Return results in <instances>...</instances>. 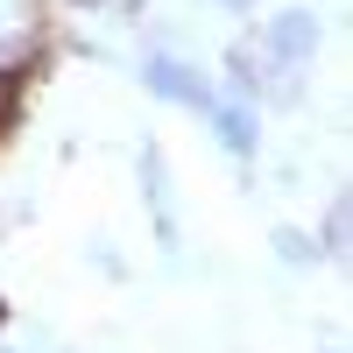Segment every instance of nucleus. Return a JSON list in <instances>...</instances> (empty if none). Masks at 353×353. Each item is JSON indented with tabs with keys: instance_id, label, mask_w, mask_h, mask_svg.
Wrapping results in <instances>:
<instances>
[{
	"instance_id": "f03ea898",
	"label": "nucleus",
	"mask_w": 353,
	"mask_h": 353,
	"mask_svg": "<svg viewBox=\"0 0 353 353\" xmlns=\"http://www.w3.org/2000/svg\"><path fill=\"white\" fill-rule=\"evenodd\" d=\"M318 50V14L311 8H283L269 21V57H283V64H304V57Z\"/></svg>"
},
{
	"instance_id": "423d86ee",
	"label": "nucleus",
	"mask_w": 353,
	"mask_h": 353,
	"mask_svg": "<svg viewBox=\"0 0 353 353\" xmlns=\"http://www.w3.org/2000/svg\"><path fill=\"white\" fill-rule=\"evenodd\" d=\"M325 248H332V254L346 248V212H332V219H325Z\"/></svg>"
},
{
	"instance_id": "20e7f679",
	"label": "nucleus",
	"mask_w": 353,
	"mask_h": 353,
	"mask_svg": "<svg viewBox=\"0 0 353 353\" xmlns=\"http://www.w3.org/2000/svg\"><path fill=\"white\" fill-rule=\"evenodd\" d=\"M141 176H149V205H156V233H163V248L176 254V219H170V184H163V149L149 141L141 149Z\"/></svg>"
},
{
	"instance_id": "39448f33",
	"label": "nucleus",
	"mask_w": 353,
	"mask_h": 353,
	"mask_svg": "<svg viewBox=\"0 0 353 353\" xmlns=\"http://www.w3.org/2000/svg\"><path fill=\"white\" fill-rule=\"evenodd\" d=\"M276 254H283V261H311L318 248H311V233H297V226H283V233H276Z\"/></svg>"
},
{
	"instance_id": "f257e3e1",
	"label": "nucleus",
	"mask_w": 353,
	"mask_h": 353,
	"mask_svg": "<svg viewBox=\"0 0 353 353\" xmlns=\"http://www.w3.org/2000/svg\"><path fill=\"white\" fill-rule=\"evenodd\" d=\"M141 85H149V92H163V99H176V106H212V85H205L191 64H176V57H149V64H141Z\"/></svg>"
},
{
	"instance_id": "7ed1b4c3",
	"label": "nucleus",
	"mask_w": 353,
	"mask_h": 353,
	"mask_svg": "<svg viewBox=\"0 0 353 353\" xmlns=\"http://www.w3.org/2000/svg\"><path fill=\"white\" fill-rule=\"evenodd\" d=\"M205 113H212V128H219V141H226L233 156H254V113L241 99H212Z\"/></svg>"
},
{
	"instance_id": "0eeeda50",
	"label": "nucleus",
	"mask_w": 353,
	"mask_h": 353,
	"mask_svg": "<svg viewBox=\"0 0 353 353\" xmlns=\"http://www.w3.org/2000/svg\"><path fill=\"white\" fill-rule=\"evenodd\" d=\"M226 8H233V14H248V8H254V0H226Z\"/></svg>"
}]
</instances>
